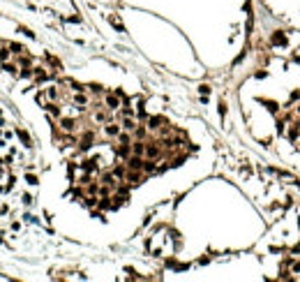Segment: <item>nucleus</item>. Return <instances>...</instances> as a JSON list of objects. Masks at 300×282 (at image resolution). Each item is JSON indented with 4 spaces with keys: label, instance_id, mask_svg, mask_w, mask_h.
<instances>
[{
    "label": "nucleus",
    "instance_id": "1",
    "mask_svg": "<svg viewBox=\"0 0 300 282\" xmlns=\"http://www.w3.org/2000/svg\"><path fill=\"white\" fill-rule=\"evenodd\" d=\"M273 42H275V44H284V42H286V37H284L282 33H277V35L273 37Z\"/></svg>",
    "mask_w": 300,
    "mask_h": 282
},
{
    "label": "nucleus",
    "instance_id": "2",
    "mask_svg": "<svg viewBox=\"0 0 300 282\" xmlns=\"http://www.w3.org/2000/svg\"><path fill=\"white\" fill-rule=\"evenodd\" d=\"M293 268H296V271H298V273H300V264H296V266H293Z\"/></svg>",
    "mask_w": 300,
    "mask_h": 282
}]
</instances>
